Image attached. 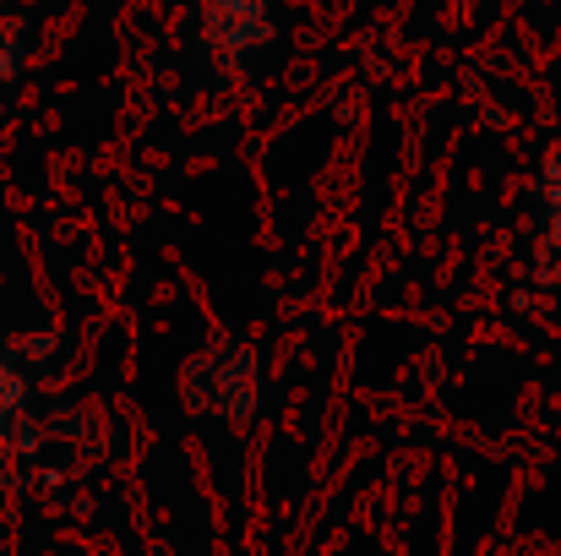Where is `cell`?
Segmentation results:
<instances>
[{
  "label": "cell",
  "instance_id": "cell-1",
  "mask_svg": "<svg viewBox=\"0 0 561 556\" xmlns=\"http://www.w3.org/2000/svg\"><path fill=\"white\" fill-rule=\"evenodd\" d=\"M207 38L224 44L229 55H240L251 44H267L273 38L267 0H207Z\"/></svg>",
  "mask_w": 561,
  "mask_h": 556
},
{
  "label": "cell",
  "instance_id": "cell-2",
  "mask_svg": "<svg viewBox=\"0 0 561 556\" xmlns=\"http://www.w3.org/2000/svg\"><path fill=\"white\" fill-rule=\"evenodd\" d=\"M11 71H16V44H11V33L0 27V82H5Z\"/></svg>",
  "mask_w": 561,
  "mask_h": 556
}]
</instances>
